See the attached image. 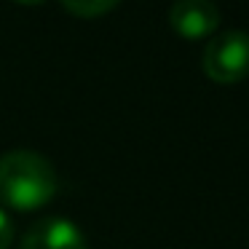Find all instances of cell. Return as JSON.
I'll return each instance as SVG.
<instances>
[{
  "mask_svg": "<svg viewBox=\"0 0 249 249\" xmlns=\"http://www.w3.org/2000/svg\"><path fill=\"white\" fill-rule=\"evenodd\" d=\"M56 193L54 163L35 150H8L0 156V201L11 209H40Z\"/></svg>",
  "mask_w": 249,
  "mask_h": 249,
  "instance_id": "1",
  "label": "cell"
},
{
  "mask_svg": "<svg viewBox=\"0 0 249 249\" xmlns=\"http://www.w3.org/2000/svg\"><path fill=\"white\" fill-rule=\"evenodd\" d=\"M204 72L214 83H236L249 75V33L225 30L209 38L201 56Z\"/></svg>",
  "mask_w": 249,
  "mask_h": 249,
  "instance_id": "2",
  "label": "cell"
},
{
  "mask_svg": "<svg viewBox=\"0 0 249 249\" xmlns=\"http://www.w3.org/2000/svg\"><path fill=\"white\" fill-rule=\"evenodd\" d=\"M22 249H89L83 231L67 217H40L27 228Z\"/></svg>",
  "mask_w": 249,
  "mask_h": 249,
  "instance_id": "3",
  "label": "cell"
},
{
  "mask_svg": "<svg viewBox=\"0 0 249 249\" xmlns=\"http://www.w3.org/2000/svg\"><path fill=\"white\" fill-rule=\"evenodd\" d=\"M169 24L182 38H206L220 24V8L212 0H177L169 8Z\"/></svg>",
  "mask_w": 249,
  "mask_h": 249,
  "instance_id": "4",
  "label": "cell"
},
{
  "mask_svg": "<svg viewBox=\"0 0 249 249\" xmlns=\"http://www.w3.org/2000/svg\"><path fill=\"white\" fill-rule=\"evenodd\" d=\"M65 6V11L75 14V17H102V14L113 11L118 3L115 0H65L62 3Z\"/></svg>",
  "mask_w": 249,
  "mask_h": 249,
  "instance_id": "5",
  "label": "cell"
},
{
  "mask_svg": "<svg viewBox=\"0 0 249 249\" xmlns=\"http://www.w3.org/2000/svg\"><path fill=\"white\" fill-rule=\"evenodd\" d=\"M11 238H14V222L6 212L0 209V249L11 247Z\"/></svg>",
  "mask_w": 249,
  "mask_h": 249,
  "instance_id": "6",
  "label": "cell"
}]
</instances>
